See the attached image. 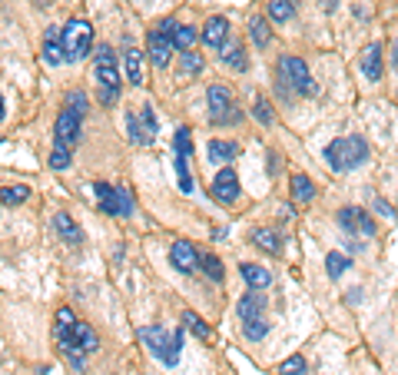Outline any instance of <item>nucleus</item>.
<instances>
[{
    "label": "nucleus",
    "mask_w": 398,
    "mask_h": 375,
    "mask_svg": "<svg viewBox=\"0 0 398 375\" xmlns=\"http://www.w3.org/2000/svg\"><path fill=\"white\" fill-rule=\"evenodd\" d=\"M365 160H369V143L362 137H338L325 146V163H329V170H336V173L355 170V166H362Z\"/></svg>",
    "instance_id": "nucleus-1"
},
{
    "label": "nucleus",
    "mask_w": 398,
    "mask_h": 375,
    "mask_svg": "<svg viewBox=\"0 0 398 375\" xmlns=\"http://www.w3.org/2000/svg\"><path fill=\"white\" fill-rule=\"evenodd\" d=\"M139 339L146 342V349L153 359H160L166 369H173L176 362H179V349H183V329H176L173 336L163 329V325H149V329H143L139 332Z\"/></svg>",
    "instance_id": "nucleus-2"
},
{
    "label": "nucleus",
    "mask_w": 398,
    "mask_h": 375,
    "mask_svg": "<svg viewBox=\"0 0 398 375\" xmlns=\"http://www.w3.org/2000/svg\"><path fill=\"white\" fill-rule=\"evenodd\" d=\"M279 80L289 90H296L298 97H315V80H312L306 60H298V57H282L279 60Z\"/></svg>",
    "instance_id": "nucleus-3"
},
{
    "label": "nucleus",
    "mask_w": 398,
    "mask_h": 375,
    "mask_svg": "<svg viewBox=\"0 0 398 375\" xmlns=\"http://www.w3.org/2000/svg\"><path fill=\"white\" fill-rule=\"evenodd\" d=\"M97 83L100 90V100L103 103H113L116 93H120V70H116V60H113V50L110 47H100L97 50Z\"/></svg>",
    "instance_id": "nucleus-4"
},
{
    "label": "nucleus",
    "mask_w": 398,
    "mask_h": 375,
    "mask_svg": "<svg viewBox=\"0 0 398 375\" xmlns=\"http://www.w3.org/2000/svg\"><path fill=\"white\" fill-rule=\"evenodd\" d=\"M93 47V27L87 20H70L67 30H63V50H67V60H83Z\"/></svg>",
    "instance_id": "nucleus-5"
},
{
    "label": "nucleus",
    "mask_w": 398,
    "mask_h": 375,
    "mask_svg": "<svg viewBox=\"0 0 398 375\" xmlns=\"http://www.w3.org/2000/svg\"><path fill=\"white\" fill-rule=\"evenodd\" d=\"M206 100H210V110H212V123H239L242 120V113H226L233 110V93L223 83H212Z\"/></svg>",
    "instance_id": "nucleus-6"
},
{
    "label": "nucleus",
    "mask_w": 398,
    "mask_h": 375,
    "mask_svg": "<svg viewBox=\"0 0 398 375\" xmlns=\"http://www.w3.org/2000/svg\"><path fill=\"white\" fill-rule=\"evenodd\" d=\"M338 226L352 233V236H375V219L365 210H355V206H345V210H338Z\"/></svg>",
    "instance_id": "nucleus-7"
},
{
    "label": "nucleus",
    "mask_w": 398,
    "mask_h": 375,
    "mask_svg": "<svg viewBox=\"0 0 398 375\" xmlns=\"http://www.w3.org/2000/svg\"><path fill=\"white\" fill-rule=\"evenodd\" d=\"M53 139H57V146L70 150L76 139H80V116L70 110H60L57 123H53Z\"/></svg>",
    "instance_id": "nucleus-8"
},
{
    "label": "nucleus",
    "mask_w": 398,
    "mask_h": 375,
    "mask_svg": "<svg viewBox=\"0 0 398 375\" xmlns=\"http://www.w3.org/2000/svg\"><path fill=\"white\" fill-rule=\"evenodd\" d=\"M212 196L219 203H236L239 200V176L233 166H223L219 173H216V179H212Z\"/></svg>",
    "instance_id": "nucleus-9"
},
{
    "label": "nucleus",
    "mask_w": 398,
    "mask_h": 375,
    "mask_svg": "<svg viewBox=\"0 0 398 375\" xmlns=\"http://www.w3.org/2000/svg\"><path fill=\"white\" fill-rule=\"evenodd\" d=\"M170 263H173V269H179L183 275H189V273H196L199 252L193 250V243L179 239V243H173V250H170Z\"/></svg>",
    "instance_id": "nucleus-10"
},
{
    "label": "nucleus",
    "mask_w": 398,
    "mask_h": 375,
    "mask_svg": "<svg viewBox=\"0 0 398 375\" xmlns=\"http://www.w3.org/2000/svg\"><path fill=\"white\" fill-rule=\"evenodd\" d=\"M67 50H63V30L60 27H47V34H43V60L50 67H60Z\"/></svg>",
    "instance_id": "nucleus-11"
},
{
    "label": "nucleus",
    "mask_w": 398,
    "mask_h": 375,
    "mask_svg": "<svg viewBox=\"0 0 398 375\" xmlns=\"http://www.w3.org/2000/svg\"><path fill=\"white\" fill-rule=\"evenodd\" d=\"M146 50H149V60L156 63V67H166V63H170V53H173V43H170V37H163V30L156 27V30H149Z\"/></svg>",
    "instance_id": "nucleus-12"
},
{
    "label": "nucleus",
    "mask_w": 398,
    "mask_h": 375,
    "mask_svg": "<svg viewBox=\"0 0 398 375\" xmlns=\"http://www.w3.org/2000/svg\"><path fill=\"white\" fill-rule=\"evenodd\" d=\"M362 74L369 76L372 83L382 80V43H369L362 50Z\"/></svg>",
    "instance_id": "nucleus-13"
},
{
    "label": "nucleus",
    "mask_w": 398,
    "mask_h": 375,
    "mask_svg": "<svg viewBox=\"0 0 398 375\" xmlns=\"http://www.w3.org/2000/svg\"><path fill=\"white\" fill-rule=\"evenodd\" d=\"M226 37H229V20L226 17H210L206 27H203L206 47H226Z\"/></svg>",
    "instance_id": "nucleus-14"
},
{
    "label": "nucleus",
    "mask_w": 398,
    "mask_h": 375,
    "mask_svg": "<svg viewBox=\"0 0 398 375\" xmlns=\"http://www.w3.org/2000/svg\"><path fill=\"white\" fill-rule=\"evenodd\" d=\"M239 273H242V279H246V286L249 289H269L273 286V273L266 269V266H256V263H246V266H239Z\"/></svg>",
    "instance_id": "nucleus-15"
},
{
    "label": "nucleus",
    "mask_w": 398,
    "mask_h": 375,
    "mask_svg": "<svg viewBox=\"0 0 398 375\" xmlns=\"http://www.w3.org/2000/svg\"><path fill=\"white\" fill-rule=\"evenodd\" d=\"M93 193H97L100 210H103V213H110V216H123V206H120V193H116V186L97 183V186H93Z\"/></svg>",
    "instance_id": "nucleus-16"
},
{
    "label": "nucleus",
    "mask_w": 398,
    "mask_h": 375,
    "mask_svg": "<svg viewBox=\"0 0 398 375\" xmlns=\"http://www.w3.org/2000/svg\"><path fill=\"white\" fill-rule=\"evenodd\" d=\"M53 229H57V233H60V239H67L70 246H80V243H83V229L74 223V216L57 213V216H53Z\"/></svg>",
    "instance_id": "nucleus-17"
},
{
    "label": "nucleus",
    "mask_w": 398,
    "mask_h": 375,
    "mask_svg": "<svg viewBox=\"0 0 398 375\" xmlns=\"http://www.w3.org/2000/svg\"><path fill=\"white\" fill-rule=\"evenodd\" d=\"M262 309H266V299H262L256 289H249L246 296L239 299V315L242 322H252V319H262Z\"/></svg>",
    "instance_id": "nucleus-18"
},
{
    "label": "nucleus",
    "mask_w": 398,
    "mask_h": 375,
    "mask_svg": "<svg viewBox=\"0 0 398 375\" xmlns=\"http://www.w3.org/2000/svg\"><path fill=\"white\" fill-rule=\"evenodd\" d=\"M249 239L259 246V250L273 252V256H279L282 252V239H279V233H273V229H266V226H259V229H252L249 233Z\"/></svg>",
    "instance_id": "nucleus-19"
},
{
    "label": "nucleus",
    "mask_w": 398,
    "mask_h": 375,
    "mask_svg": "<svg viewBox=\"0 0 398 375\" xmlns=\"http://www.w3.org/2000/svg\"><path fill=\"white\" fill-rule=\"evenodd\" d=\"M126 133H130V143H137V146H143V143H153V137L146 133V126H143V120H139L137 110L126 113Z\"/></svg>",
    "instance_id": "nucleus-20"
},
{
    "label": "nucleus",
    "mask_w": 398,
    "mask_h": 375,
    "mask_svg": "<svg viewBox=\"0 0 398 375\" xmlns=\"http://www.w3.org/2000/svg\"><path fill=\"white\" fill-rule=\"evenodd\" d=\"M210 163H229V160H236V153H239V146L236 143H229V139H212L210 143Z\"/></svg>",
    "instance_id": "nucleus-21"
},
{
    "label": "nucleus",
    "mask_w": 398,
    "mask_h": 375,
    "mask_svg": "<svg viewBox=\"0 0 398 375\" xmlns=\"http://www.w3.org/2000/svg\"><path fill=\"white\" fill-rule=\"evenodd\" d=\"M292 200L296 203H312L315 200V183H312L309 176H302V173L292 176Z\"/></svg>",
    "instance_id": "nucleus-22"
},
{
    "label": "nucleus",
    "mask_w": 398,
    "mask_h": 375,
    "mask_svg": "<svg viewBox=\"0 0 398 375\" xmlns=\"http://www.w3.org/2000/svg\"><path fill=\"white\" fill-rule=\"evenodd\" d=\"M249 37H252L256 47H269V40H273L269 20H266V17H252V20H249Z\"/></svg>",
    "instance_id": "nucleus-23"
},
{
    "label": "nucleus",
    "mask_w": 398,
    "mask_h": 375,
    "mask_svg": "<svg viewBox=\"0 0 398 375\" xmlns=\"http://www.w3.org/2000/svg\"><path fill=\"white\" fill-rule=\"evenodd\" d=\"M296 13V0H269V20L273 24H286Z\"/></svg>",
    "instance_id": "nucleus-24"
},
{
    "label": "nucleus",
    "mask_w": 398,
    "mask_h": 375,
    "mask_svg": "<svg viewBox=\"0 0 398 375\" xmlns=\"http://www.w3.org/2000/svg\"><path fill=\"white\" fill-rule=\"evenodd\" d=\"M126 76H130V83H143V53L139 50H126Z\"/></svg>",
    "instance_id": "nucleus-25"
},
{
    "label": "nucleus",
    "mask_w": 398,
    "mask_h": 375,
    "mask_svg": "<svg viewBox=\"0 0 398 375\" xmlns=\"http://www.w3.org/2000/svg\"><path fill=\"white\" fill-rule=\"evenodd\" d=\"M199 266H203V273L210 275L212 282H223L226 279V269H223V263L212 256V252H206V256H199Z\"/></svg>",
    "instance_id": "nucleus-26"
},
{
    "label": "nucleus",
    "mask_w": 398,
    "mask_h": 375,
    "mask_svg": "<svg viewBox=\"0 0 398 375\" xmlns=\"http://www.w3.org/2000/svg\"><path fill=\"white\" fill-rule=\"evenodd\" d=\"M196 27H176L173 30V47L176 50H189L193 43H196Z\"/></svg>",
    "instance_id": "nucleus-27"
},
{
    "label": "nucleus",
    "mask_w": 398,
    "mask_h": 375,
    "mask_svg": "<svg viewBox=\"0 0 398 375\" xmlns=\"http://www.w3.org/2000/svg\"><path fill=\"white\" fill-rule=\"evenodd\" d=\"M63 110H70V113H76L80 120H83V113L90 110V100H87V93H80V90H70L67 93V107Z\"/></svg>",
    "instance_id": "nucleus-28"
},
{
    "label": "nucleus",
    "mask_w": 398,
    "mask_h": 375,
    "mask_svg": "<svg viewBox=\"0 0 398 375\" xmlns=\"http://www.w3.org/2000/svg\"><path fill=\"white\" fill-rule=\"evenodd\" d=\"M348 256H342V252H329L325 256V269H329V275L332 279H338V275H345V269H348Z\"/></svg>",
    "instance_id": "nucleus-29"
},
{
    "label": "nucleus",
    "mask_w": 398,
    "mask_h": 375,
    "mask_svg": "<svg viewBox=\"0 0 398 375\" xmlns=\"http://www.w3.org/2000/svg\"><path fill=\"white\" fill-rule=\"evenodd\" d=\"M27 196H30V189H27V186L0 189V203H7V206H20V203H27Z\"/></svg>",
    "instance_id": "nucleus-30"
},
{
    "label": "nucleus",
    "mask_w": 398,
    "mask_h": 375,
    "mask_svg": "<svg viewBox=\"0 0 398 375\" xmlns=\"http://www.w3.org/2000/svg\"><path fill=\"white\" fill-rule=\"evenodd\" d=\"M279 375H309V369H306V359H302V355H289L286 362L279 365Z\"/></svg>",
    "instance_id": "nucleus-31"
},
{
    "label": "nucleus",
    "mask_w": 398,
    "mask_h": 375,
    "mask_svg": "<svg viewBox=\"0 0 398 375\" xmlns=\"http://www.w3.org/2000/svg\"><path fill=\"white\" fill-rule=\"evenodd\" d=\"M183 322H186V329L193 332V336H199V339H210V325L203 322L196 313H183Z\"/></svg>",
    "instance_id": "nucleus-32"
},
{
    "label": "nucleus",
    "mask_w": 398,
    "mask_h": 375,
    "mask_svg": "<svg viewBox=\"0 0 398 375\" xmlns=\"http://www.w3.org/2000/svg\"><path fill=\"white\" fill-rule=\"evenodd\" d=\"M176 179H179V189L183 193H193V179H189V166H186V156H176Z\"/></svg>",
    "instance_id": "nucleus-33"
},
{
    "label": "nucleus",
    "mask_w": 398,
    "mask_h": 375,
    "mask_svg": "<svg viewBox=\"0 0 398 375\" xmlns=\"http://www.w3.org/2000/svg\"><path fill=\"white\" fill-rule=\"evenodd\" d=\"M266 332H269V322H266V319H252V322L242 325V336L252 339V342H259Z\"/></svg>",
    "instance_id": "nucleus-34"
},
{
    "label": "nucleus",
    "mask_w": 398,
    "mask_h": 375,
    "mask_svg": "<svg viewBox=\"0 0 398 375\" xmlns=\"http://www.w3.org/2000/svg\"><path fill=\"white\" fill-rule=\"evenodd\" d=\"M189 153H193V137H189L186 126H179L176 130V156H186L189 160Z\"/></svg>",
    "instance_id": "nucleus-35"
},
{
    "label": "nucleus",
    "mask_w": 398,
    "mask_h": 375,
    "mask_svg": "<svg viewBox=\"0 0 398 375\" xmlns=\"http://www.w3.org/2000/svg\"><path fill=\"white\" fill-rule=\"evenodd\" d=\"M223 63H229L233 70H246V67H249L246 50H242V47H233V50H229V53L223 57Z\"/></svg>",
    "instance_id": "nucleus-36"
},
{
    "label": "nucleus",
    "mask_w": 398,
    "mask_h": 375,
    "mask_svg": "<svg viewBox=\"0 0 398 375\" xmlns=\"http://www.w3.org/2000/svg\"><path fill=\"white\" fill-rule=\"evenodd\" d=\"M74 313H70V309H67V306H63V309H57V336H67V332H70V329H74Z\"/></svg>",
    "instance_id": "nucleus-37"
},
{
    "label": "nucleus",
    "mask_w": 398,
    "mask_h": 375,
    "mask_svg": "<svg viewBox=\"0 0 398 375\" xmlns=\"http://www.w3.org/2000/svg\"><path fill=\"white\" fill-rule=\"evenodd\" d=\"M252 113H256V120H259V123H273V107H269V100H266V97H259V100H256V107H252Z\"/></svg>",
    "instance_id": "nucleus-38"
},
{
    "label": "nucleus",
    "mask_w": 398,
    "mask_h": 375,
    "mask_svg": "<svg viewBox=\"0 0 398 375\" xmlns=\"http://www.w3.org/2000/svg\"><path fill=\"white\" fill-rule=\"evenodd\" d=\"M139 120H143V126H146L149 137H156V130H160V123H156V116H153V107H139Z\"/></svg>",
    "instance_id": "nucleus-39"
},
{
    "label": "nucleus",
    "mask_w": 398,
    "mask_h": 375,
    "mask_svg": "<svg viewBox=\"0 0 398 375\" xmlns=\"http://www.w3.org/2000/svg\"><path fill=\"white\" fill-rule=\"evenodd\" d=\"M50 166H53V170H67V166H70V150L57 146V150L50 153Z\"/></svg>",
    "instance_id": "nucleus-40"
},
{
    "label": "nucleus",
    "mask_w": 398,
    "mask_h": 375,
    "mask_svg": "<svg viewBox=\"0 0 398 375\" xmlns=\"http://www.w3.org/2000/svg\"><path fill=\"white\" fill-rule=\"evenodd\" d=\"M183 70H186V74H199V70H203V57L186 53V57H183Z\"/></svg>",
    "instance_id": "nucleus-41"
},
{
    "label": "nucleus",
    "mask_w": 398,
    "mask_h": 375,
    "mask_svg": "<svg viewBox=\"0 0 398 375\" xmlns=\"http://www.w3.org/2000/svg\"><path fill=\"white\" fill-rule=\"evenodd\" d=\"M116 193H120V206H123V216L133 213V193L126 186H116Z\"/></svg>",
    "instance_id": "nucleus-42"
},
{
    "label": "nucleus",
    "mask_w": 398,
    "mask_h": 375,
    "mask_svg": "<svg viewBox=\"0 0 398 375\" xmlns=\"http://www.w3.org/2000/svg\"><path fill=\"white\" fill-rule=\"evenodd\" d=\"M375 210H378L382 216H395V210H392V206H388V203L382 200V196H375Z\"/></svg>",
    "instance_id": "nucleus-43"
},
{
    "label": "nucleus",
    "mask_w": 398,
    "mask_h": 375,
    "mask_svg": "<svg viewBox=\"0 0 398 375\" xmlns=\"http://www.w3.org/2000/svg\"><path fill=\"white\" fill-rule=\"evenodd\" d=\"M319 7H322L325 13H332V11L338 7V0H319Z\"/></svg>",
    "instance_id": "nucleus-44"
},
{
    "label": "nucleus",
    "mask_w": 398,
    "mask_h": 375,
    "mask_svg": "<svg viewBox=\"0 0 398 375\" xmlns=\"http://www.w3.org/2000/svg\"><path fill=\"white\" fill-rule=\"evenodd\" d=\"M279 166H282V163H279V156H275V153H269V173H275Z\"/></svg>",
    "instance_id": "nucleus-45"
},
{
    "label": "nucleus",
    "mask_w": 398,
    "mask_h": 375,
    "mask_svg": "<svg viewBox=\"0 0 398 375\" xmlns=\"http://www.w3.org/2000/svg\"><path fill=\"white\" fill-rule=\"evenodd\" d=\"M392 67L398 70V37H395V43H392Z\"/></svg>",
    "instance_id": "nucleus-46"
},
{
    "label": "nucleus",
    "mask_w": 398,
    "mask_h": 375,
    "mask_svg": "<svg viewBox=\"0 0 398 375\" xmlns=\"http://www.w3.org/2000/svg\"><path fill=\"white\" fill-rule=\"evenodd\" d=\"M0 120H4V97H0Z\"/></svg>",
    "instance_id": "nucleus-47"
}]
</instances>
